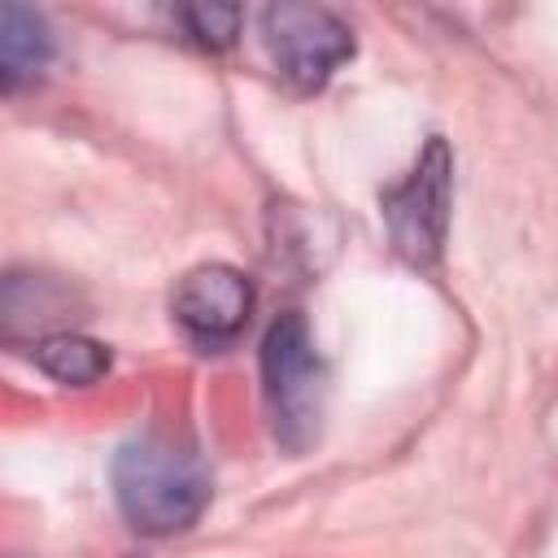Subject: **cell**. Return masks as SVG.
<instances>
[{
	"mask_svg": "<svg viewBox=\"0 0 558 558\" xmlns=\"http://www.w3.org/2000/svg\"><path fill=\"white\" fill-rule=\"evenodd\" d=\"M52 57V35L48 22L26 9V4H4L0 9V83L4 92H17L31 83Z\"/></svg>",
	"mask_w": 558,
	"mask_h": 558,
	"instance_id": "obj_6",
	"label": "cell"
},
{
	"mask_svg": "<svg viewBox=\"0 0 558 558\" xmlns=\"http://www.w3.org/2000/svg\"><path fill=\"white\" fill-rule=\"evenodd\" d=\"M262 379L279 445L292 453L310 449L323 423V362L301 314H279L270 323L262 340Z\"/></svg>",
	"mask_w": 558,
	"mask_h": 558,
	"instance_id": "obj_2",
	"label": "cell"
},
{
	"mask_svg": "<svg viewBox=\"0 0 558 558\" xmlns=\"http://www.w3.org/2000/svg\"><path fill=\"white\" fill-rule=\"evenodd\" d=\"M113 493L140 532L170 536L201 519L209 501V471L187 445L148 432L122 445L113 462Z\"/></svg>",
	"mask_w": 558,
	"mask_h": 558,
	"instance_id": "obj_1",
	"label": "cell"
},
{
	"mask_svg": "<svg viewBox=\"0 0 558 558\" xmlns=\"http://www.w3.org/2000/svg\"><path fill=\"white\" fill-rule=\"evenodd\" d=\"M262 35L279 74L305 92L323 87L353 57L349 26L323 4H270L262 13Z\"/></svg>",
	"mask_w": 558,
	"mask_h": 558,
	"instance_id": "obj_4",
	"label": "cell"
},
{
	"mask_svg": "<svg viewBox=\"0 0 558 558\" xmlns=\"http://www.w3.org/2000/svg\"><path fill=\"white\" fill-rule=\"evenodd\" d=\"M170 310L196 344H227L253 314V288L235 266H196L174 283Z\"/></svg>",
	"mask_w": 558,
	"mask_h": 558,
	"instance_id": "obj_5",
	"label": "cell"
},
{
	"mask_svg": "<svg viewBox=\"0 0 558 558\" xmlns=\"http://www.w3.org/2000/svg\"><path fill=\"white\" fill-rule=\"evenodd\" d=\"M449 192H453V157L445 140H432L405 183L384 196V222L397 253L414 266H432L445 244L449 227Z\"/></svg>",
	"mask_w": 558,
	"mask_h": 558,
	"instance_id": "obj_3",
	"label": "cell"
},
{
	"mask_svg": "<svg viewBox=\"0 0 558 558\" xmlns=\"http://www.w3.org/2000/svg\"><path fill=\"white\" fill-rule=\"evenodd\" d=\"M179 17H183L187 35L201 48H227L235 39V26H240V9L235 4H192Z\"/></svg>",
	"mask_w": 558,
	"mask_h": 558,
	"instance_id": "obj_8",
	"label": "cell"
},
{
	"mask_svg": "<svg viewBox=\"0 0 558 558\" xmlns=\"http://www.w3.org/2000/svg\"><path fill=\"white\" fill-rule=\"evenodd\" d=\"M31 357L57 384H96L109 371V349L96 344V340H87V336H74V331L44 336Z\"/></svg>",
	"mask_w": 558,
	"mask_h": 558,
	"instance_id": "obj_7",
	"label": "cell"
}]
</instances>
